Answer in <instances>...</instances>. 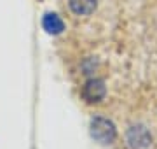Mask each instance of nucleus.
I'll list each match as a JSON object with an SVG mask.
<instances>
[{"label":"nucleus","instance_id":"f257e3e1","mask_svg":"<svg viewBox=\"0 0 157 149\" xmlns=\"http://www.w3.org/2000/svg\"><path fill=\"white\" fill-rule=\"evenodd\" d=\"M89 132H91V137L94 139L96 142L103 144V146H108V144H112L117 139L115 125L108 118H103V116H94L91 119Z\"/></svg>","mask_w":157,"mask_h":149},{"label":"nucleus","instance_id":"f03ea898","mask_svg":"<svg viewBox=\"0 0 157 149\" xmlns=\"http://www.w3.org/2000/svg\"><path fill=\"white\" fill-rule=\"evenodd\" d=\"M126 142L131 149H145L152 144V135L145 125H133L126 133Z\"/></svg>","mask_w":157,"mask_h":149},{"label":"nucleus","instance_id":"7ed1b4c3","mask_svg":"<svg viewBox=\"0 0 157 149\" xmlns=\"http://www.w3.org/2000/svg\"><path fill=\"white\" fill-rule=\"evenodd\" d=\"M107 95V86H105V81L93 77V79L86 81L84 86H82V98L87 103H100Z\"/></svg>","mask_w":157,"mask_h":149},{"label":"nucleus","instance_id":"20e7f679","mask_svg":"<svg viewBox=\"0 0 157 149\" xmlns=\"http://www.w3.org/2000/svg\"><path fill=\"white\" fill-rule=\"evenodd\" d=\"M42 26H44V30L51 35H58L65 30V25H63L61 18L58 16V14H54V12H47V14L42 18Z\"/></svg>","mask_w":157,"mask_h":149},{"label":"nucleus","instance_id":"39448f33","mask_svg":"<svg viewBox=\"0 0 157 149\" xmlns=\"http://www.w3.org/2000/svg\"><path fill=\"white\" fill-rule=\"evenodd\" d=\"M68 6L77 16H89L96 9V0H68Z\"/></svg>","mask_w":157,"mask_h":149}]
</instances>
